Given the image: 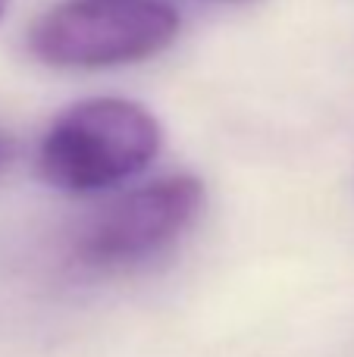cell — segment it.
<instances>
[{
  "instance_id": "6",
  "label": "cell",
  "mask_w": 354,
  "mask_h": 357,
  "mask_svg": "<svg viewBox=\"0 0 354 357\" xmlns=\"http://www.w3.org/2000/svg\"><path fill=\"white\" fill-rule=\"evenodd\" d=\"M0 160H3V142H0Z\"/></svg>"
},
{
  "instance_id": "4",
  "label": "cell",
  "mask_w": 354,
  "mask_h": 357,
  "mask_svg": "<svg viewBox=\"0 0 354 357\" xmlns=\"http://www.w3.org/2000/svg\"><path fill=\"white\" fill-rule=\"evenodd\" d=\"M10 3H13V0H0V22H3L6 13H10Z\"/></svg>"
},
{
  "instance_id": "1",
  "label": "cell",
  "mask_w": 354,
  "mask_h": 357,
  "mask_svg": "<svg viewBox=\"0 0 354 357\" xmlns=\"http://www.w3.org/2000/svg\"><path fill=\"white\" fill-rule=\"evenodd\" d=\"M160 148L163 129L148 107L129 98H88L47 126L35 167L54 188L94 195L138 176Z\"/></svg>"
},
{
  "instance_id": "3",
  "label": "cell",
  "mask_w": 354,
  "mask_h": 357,
  "mask_svg": "<svg viewBox=\"0 0 354 357\" xmlns=\"http://www.w3.org/2000/svg\"><path fill=\"white\" fill-rule=\"evenodd\" d=\"M204 182L192 173L163 176L113 197L75 232L69 257L88 273H123L167 254L198 222Z\"/></svg>"
},
{
  "instance_id": "2",
  "label": "cell",
  "mask_w": 354,
  "mask_h": 357,
  "mask_svg": "<svg viewBox=\"0 0 354 357\" xmlns=\"http://www.w3.org/2000/svg\"><path fill=\"white\" fill-rule=\"evenodd\" d=\"M179 13L163 0H63L35 19L29 50L54 69H113L163 54Z\"/></svg>"
},
{
  "instance_id": "5",
  "label": "cell",
  "mask_w": 354,
  "mask_h": 357,
  "mask_svg": "<svg viewBox=\"0 0 354 357\" xmlns=\"http://www.w3.org/2000/svg\"><path fill=\"white\" fill-rule=\"evenodd\" d=\"M210 3H251V0H210Z\"/></svg>"
}]
</instances>
